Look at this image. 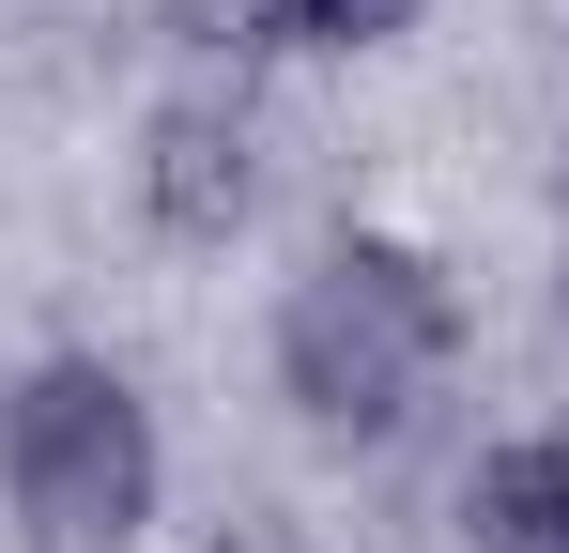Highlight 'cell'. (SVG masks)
I'll list each match as a JSON object with an SVG mask.
<instances>
[{
  "instance_id": "obj_1",
  "label": "cell",
  "mask_w": 569,
  "mask_h": 553,
  "mask_svg": "<svg viewBox=\"0 0 569 553\" xmlns=\"http://www.w3.org/2000/svg\"><path fill=\"white\" fill-rule=\"evenodd\" d=\"M462 369V292L400 231H323L278 292V400L323 446H400Z\"/></svg>"
},
{
  "instance_id": "obj_2",
  "label": "cell",
  "mask_w": 569,
  "mask_h": 553,
  "mask_svg": "<svg viewBox=\"0 0 569 553\" xmlns=\"http://www.w3.org/2000/svg\"><path fill=\"white\" fill-rule=\"evenodd\" d=\"M170 492V446H154V400L123 354H31L0 384V523L16 553H139Z\"/></svg>"
},
{
  "instance_id": "obj_3",
  "label": "cell",
  "mask_w": 569,
  "mask_h": 553,
  "mask_svg": "<svg viewBox=\"0 0 569 553\" xmlns=\"http://www.w3.org/2000/svg\"><path fill=\"white\" fill-rule=\"evenodd\" d=\"M154 231H186V247H216V231H231V215H247V123H231V108H170V123H154Z\"/></svg>"
},
{
  "instance_id": "obj_4",
  "label": "cell",
  "mask_w": 569,
  "mask_h": 553,
  "mask_svg": "<svg viewBox=\"0 0 569 553\" xmlns=\"http://www.w3.org/2000/svg\"><path fill=\"white\" fill-rule=\"evenodd\" d=\"M462 523H477V553H569V431L492 446L477 492H462Z\"/></svg>"
},
{
  "instance_id": "obj_5",
  "label": "cell",
  "mask_w": 569,
  "mask_h": 553,
  "mask_svg": "<svg viewBox=\"0 0 569 553\" xmlns=\"http://www.w3.org/2000/svg\"><path fill=\"white\" fill-rule=\"evenodd\" d=\"M416 0H278V47H400Z\"/></svg>"
},
{
  "instance_id": "obj_6",
  "label": "cell",
  "mask_w": 569,
  "mask_h": 553,
  "mask_svg": "<svg viewBox=\"0 0 569 553\" xmlns=\"http://www.w3.org/2000/svg\"><path fill=\"white\" fill-rule=\"evenodd\" d=\"M170 47H278V0H154Z\"/></svg>"
}]
</instances>
